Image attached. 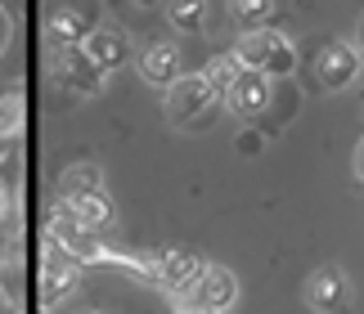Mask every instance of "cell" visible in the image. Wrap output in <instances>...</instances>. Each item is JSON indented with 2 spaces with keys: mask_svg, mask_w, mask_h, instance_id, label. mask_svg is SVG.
Segmentation results:
<instances>
[{
  "mask_svg": "<svg viewBox=\"0 0 364 314\" xmlns=\"http://www.w3.org/2000/svg\"><path fill=\"white\" fill-rule=\"evenodd\" d=\"M360 32H364V18H360Z\"/></svg>",
  "mask_w": 364,
  "mask_h": 314,
  "instance_id": "cell-23",
  "label": "cell"
},
{
  "mask_svg": "<svg viewBox=\"0 0 364 314\" xmlns=\"http://www.w3.org/2000/svg\"><path fill=\"white\" fill-rule=\"evenodd\" d=\"M68 189H104L100 162H73V166L59 175V193H68Z\"/></svg>",
  "mask_w": 364,
  "mask_h": 314,
  "instance_id": "cell-17",
  "label": "cell"
},
{
  "mask_svg": "<svg viewBox=\"0 0 364 314\" xmlns=\"http://www.w3.org/2000/svg\"><path fill=\"white\" fill-rule=\"evenodd\" d=\"M54 202H59L81 229H90L100 238L117 224V207H113V197H108V189H68V193H54Z\"/></svg>",
  "mask_w": 364,
  "mask_h": 314,
  "instance_id": "cell-10",
  "label": "cell"
},
{
  "mask_svg": "<svg viewBox=\"0 0 364 314\" xmlns=\"http://www.w3.org/2000/svg\"><path fill=\"white\" fill-rule=\"evenodd\" d=\"M135 72L144 85H158V90H166L180 72H185V54H180L176 40H153V45H144L135 54Z\"/></svg>",
  "mask_w": 364,
  "mask_h": 314,
  "instance_id": "cell-11",
  "label": "cell"
},
{
  "mask_svg": "<svg viewBox=\"0 0 364 314\" xmlns=\"http://www.w3.org/2000/svg\"><path fill=\"white\" fill-rule=\"evenodd\" d=\"M270 99H274V77L257 72V67H239L225 81V90H220V108L239 121H257L270 108Z\"/></svg>",
  "mask_w": 364,
  "mask_h": 314,
  "instance_id": "cell-6",
  "label": "cell"
},
{
  "mask_svg": "<svg viewBox=\"0 0 364 314\" xmlns=\"http://www.w3.org/2000/svg\"><path fill=\"white\" fill-rule=\"evenodd\" d=\"M81 50H86V59L100 67V72H117V67H126L135 59V50H131V36H126V27L117 23H104V18H95L90 23V32L81 36Z\"/></svg>",
  "mask_w": 364,
  "mask_h": 314,
  "instance_id": "cell-8",
  "label": "cell"
},
{
  "mask_svg": "<svg viewBox=\"0 0 364 314\" xmlns=\"http://www.w3.org/2000/svg\"><path fill=\"white\" fill-rule=\"evenodd\" d=\"M274 9H279V0H230V23L239 27H265V23H274Z\"/></svg>",
  "mask_w": 364,
  "mask_h": 314,
  "instance_id": "cell-16",
  "label": "cell"
},
{
  "mask_svg": "<svg viewBox=\"0 0 364 314\" xmlns=\"http://www.w3.org/2000/svg\"><path fill=\"white\" fill-rule=\"evenodd\" d=\"M86 261L81 256H73L68 247H59L54 238H46L41 234V305L46 310H54V305H63L68 296H73L77 288H81V278H86Z\"/></svg>",
  "mask_w": 364,
  "mask_h": 314,
  "instance_id": "cell-3",
  "label": "cell"
},
{
  "mask_svg": "<svg viewBox=\"0 0 364 314\" xmlns=\"http://www.w3.org/2000/svg\"><path fill=\"white\" fill-rule=\"evenodd\" d=\"M166 23H171V32H180V36L203 32V23H207V0H166Z\"/></svg>",
  "mask_w": 364,
  "mask_h": 314,
  "instance_id": "cell-15",
  "label": "cell"
},
{
  "mask_svg": "<svg viewBox=\"0 0 364 314\" xmlns=\"http://www.w3.org/2000/svg\"><path fill=\"white\" fill-rule=\"evenodd\" d=\"M315 81H319V90H346L355 77H360V67H364V54L351 45V40H324V45L315 50Z\"/></svg>",
  "mask_w": 364,
  "mask_h": 314,
  "instance_id": "cell-9",
  "label": "cell"
},
{
  "mask_svg": "<svg viewBox=\"0 0 364 314\" xmlns=\"http://www.w3.org/2000/svg\"><path fill=\"white\" fill-rule=\"evenodd\" d=\"M230 54L243 67H257V72L274 77V81H284V77L297 72V50H292V40L284 32H274L270 23H265V27H243Z\"/></svg>",
  "mask_w": 364,
  "mask_h": 314,
  "instance_id": "cell-1",
  "label": "cell"
},
{
  "mask_svg": "<svg viewBox=\"0 0 364 314\" xmlns=\"http://www.w3.org/2000/svg\"><path fill=\"white\" fill-rule=\"evenodd\" d=\"M14 211H18V193H14L5 180H0V224H5V220L14 216Z\"/></svg>",
  "mask_w": 364,
  "mask_h": 314,
  "instance_id": "cell-19",
  "label": "cell"
},
{
  "mask_svg": "<svg viewBox=\"0 0 364 314\" xmlns=\"http://www.w3.org/2000/svg\"><path fill=\"white\" fill-rule=\"evenodd\" d=\"M131 5H139V9H158V5H166V0H131Z\"/></svg>",
  "mask_w": 364,
  "mask_h": 314,
  "instance_id": "cell-22",
  "label": "cell"
},
{
  "mask_svg": "<svg viewBox=\"0 0 364 314\" xmlns=\"http://www.w3.org/2000/svg\"><path fill=\"white\" fill-rule=\"evenodd\" d=\"M342 296H346V274L338 265H315L306 274V305L311 310H333L342 305Z\"/></svg>",
  "mask_w": 364,
  "mask_h": 314,
  "instance_id": "cell-12",
  "label": "cell"
},
{
  "mask_svg": "<svg viewBox=\"0 0 364 314\" xmlns=\"http://www.w3.org/2000/svg\"><path fill=\"white\" fill-rule=\"evenodd\" d=\"M239 67H243V63H239V59H234V54L225 50V54H216V59L203 67V77L212 81V85H216V94H220V90H225V81H230L234 72H239Z\"/></svg>",
  "mask_w": 364,
  "mask_h": 314,
  "instance_id": "cell-18",
  "label": "cell"
},
{
  "mask_svg": "<svg viewBox=\"0 0 364 314\" xmlns=\"http://www.w3.org/2000/svg\"><path fill=\"white\" fill-rule=\"evenodd\" d=\"M95 13L77 9V5H54L46 13V45H63V40H81L90 32Z\"/></svg>",
  "mask_w": 364,
  "mask_h": 314,
  "instance_id": "cell-13",
  "label": "cell"
},
{
  "mask_svg": "<svg viewBox=\"0 0 364 314\" xmlns=\"http://www.w3.org/2000/svg\"><path fill=\"white\" fill-rule=\"evenodd\" d=\"M27 131V94L14 85V90L0 94V144H14Z\"/></svg>",
  "mask_w": 364,
  "mask_h": 314,
  "instance_id": "cell-14",
  "label": "cell"
},
{
  "mask_svg": "<svg viewBox=\"0 0 364 314\" xmlns=\"http://www.w3.org/2000/svg\"><path fill=\"white\" fill-rule=\"evenodd\" d=\"M239 153H261V135L257 131H239Z\"/></svg>",
  "mask_w": 364,
  "mask_h": 314,
  "instance_id": "cell-20",
  "label": "cell"
},
{
  "mask_svg": "<svg viewBox=\"0 0 364 314\" xmlns=\"http://www.w3.org/2000/svg\"><path fill=\"white\" fill-rule=\"evenodd\" d=\"M351 166H355V180L364 184V139L355 144V157H351Z\"/></svg>",
  "mask_w": 364,
  "mask_h": 314,
  "instance_id": "cell-21",
  "label": "cell"
},
{
  "mask_svg": "<svg viewBox=\"0 0 364 314\" xmlns=\"http://www.w3.org/2000/svg\"><path fill=\"white\" fill-rule=\"evenodd\" d=\"M203 261H207V256H198L193 247H162V251L149 261V278L166 292V301L180 305V296H185V292H189V283L198 278Z\"/></svg>",
  "mask_w": 364,
  "mask_h": 314,
  "instance_id": "cell-7",
  "label": "cell"
},
{
  "mask_svg": "<svg viewBox=\"0 0 364 314\" xmlns=\"http://www.w3.org/2000/svg\"><path fill=\"white\" fill-rule=\"evenodd\" d=\"M234 305H239V274L230 265H216V261H203L198 278L180 296V310H203V314H220Z\"/></svg>",
  "mask_w": 364,
  "mask_h": 314,
  "instance_id": "cell-5",
  "label": "cell"
},
{
  "mask_svg": "<svg viewBox=\"0 0 364 314\" xmlns=\"http://www.w3.org/2000/svg\"><path fill=\"white\" fill-rule=\"evenodd\" d=\"M46 72H50V85L68 99V104H77V99H95L100 85H104V72L86 59L81 40L46 45Z\"/></svg>",
  "mask_w": 364,
  "mask_h": 314,
  "instance_id": "cell-2",
  "label": "cell"
},
{
  "mask_svg": "<svg viewBox=\"0 0 364 314\" xmlns=\"http://www.w3.org/2000/svg\"><path fill=\"white\" fill-rule=\"evenodd\" d=\"M212 108H220V94L203 72H180L162 90V112L171 126H198Z\"/></svg>",
  "mask_w": 364,
  "mask_h": 314,
  "instance_id": "cell-4",
  "label": "cell"
}]
</instances>
